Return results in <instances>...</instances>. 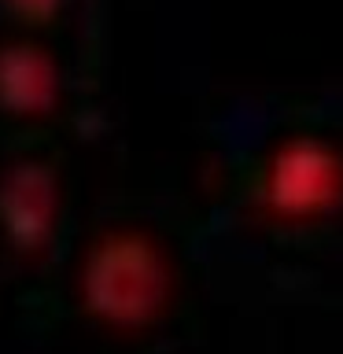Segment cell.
Listing matches in <instances>:
<instances>
[{
    "label": "cell",
    "mask_w": 343,
    "mask_h": 354,
    "mask_svg": "<svg viewBox=\"0 0 343 354\" xmlns=\"http://www.w3.org/2000/svg\"><path fill=\"white\" fill-rule=\"evenodd\" d=\"M82 292L96 317L137 328L166 303V266L140 232H107L89 251Z\"/></svg>",
    "instance_id": "obj_1"
},
{
    "label": "cell",
    "mask_w": 343,
    "mask_h": 354,
    "mask_svg": "<svg viewBox=\"0 0 343 354\" xmlns=\"http://www.w3.org/2000/svg\"><path fill=\"white\" fill-rule=\"evenodd\" d=\"M343 192V162L328 144L292 140L273 155L270 166V203L281 214H317L328 210Z\"/></svg>",
    "instance_id": "obj_2"
},
{
    "label": "cell",
    "mask_w": 343,
    "mask_h": 354,
    "mask_svg": "<svg viewBox=\"0 0 343 354\" xmlns=\"http://www.w3.org/2000/svg\"><path fill=\"white\" fill-rule=\"evenodd\" d=\"M55 214V185L52 174L37 162H26L19 170H11L0 192V218L11 240L19 243H41L52 229Z\"/></svg>",
    "instance_id": "obj_3"
},
{
    "label": "cell",
    "mask_w": 343,
    "mask_h": 354,
    "mask_svg": "<svg viewBox=\"0 0 343 354\" xmlns=\"http://www.w3.org/2000/svg\"><path fill=\"white\" fill-rule=\"evenodd\" d=\"M55 96V66L33 44L0 52V100L11 111H44Z\"/></svg>",
    "instance_id": "obj_4"
}]
</instances>
